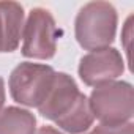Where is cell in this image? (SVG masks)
I'll return each mask as SVG.
<instances>
[{
    "instance_id": "cell-1",
    "label": "cell",
    "mask_w": 134,
    "mask_h": 134,
    "mask_svg": "<svg viewBox=\"0 0 134 134\" xmlns=\"http://www.w3.org/2000/svg\"><path fill=\"white\" fill-rule=\"evenodd\" d=\"M36 109L68 134H84L95 121L87 95L79 90L74 77L60 71H55L52 87Z\"/></svg>"
},
{
    "instance_id": "cell-2",
    "label": "cell",
    "mask_w": 134,
    "mask_h": 134,
    "mask_svg": "<svg viewBox=\"0 0 134 134\" xmlns=\"http://www.w3.org/2000/svg\"><path fill=\"white\" fill-rule=\"evenodd\" d=\"M118 14L109 2L85 3L74 19V36L85 51L110 47L117 35Z\"/></svg>"
},
{
    "instance_id": "cell-3",
    "label": "cell",
    "mask_w": 134,
    "mask_h": 134,
    "mask_svg": "<svg viewBox=\"0 0 134 134\" xmlns=\"http://www.w3.org/2000/svg\"><path fill=\"white\" fill-rule=\"evenodd\" d=\"M88 106L101 125H125L134 115V88L126 81H112L98 85L88 96Z\"/></svg>"
},
{
    "instance_id": "cell-4",
    "label": "cell",
    "mask_w": 134,
    "mask_h": 134,
    "mask_svg": "<svg viewBox=\"0 0 134 134\" xmlns=\"http://www.w3.org/2000/svg\"><path fill=\"white\" fill-rule=\"evenodd\" d=\"M55 77V70L44 63L22 62L11 71L8 79L10 95L14 103L38 107L47 96Z\"/></svg>"
},
{
    "instance_id": "cell-5",
    "label": "cell",
    "mask_w": 134,
    "mask_h": 134,
    "mask_svg": "<svg viewBox=\"0 0 134 134\" xmlns=\"http://www.w3.org/2000/svg\"><path fill=\"white\" fill-rule=\"evenodd\" d=\"M21 54L25 58L51 60L57 52V24L49 10L32 8L22 29Z\"/></svg>"
},
{
    "instance_id": "cell-6",
    "label": "cell",
    "mask_w": 134,
    "mask_h": 134,
    "mask_svg": "<svg viewBox=\"0 0 134 134\" xmlns=\"http://www.w3.org/2000/svg\"><path fill=\"white\" fill-rule=\"evenodd\" d=\"M125 71V60L115 47H104L85 54L79 62V77L88 87L117 81Z\"/></svg>"
},
{
    "instance_id": "cell-7",
    "label": "cell",
    "mask_w": 134,
    "mask_h": 134,
    "mask_svg": "<svg viewBox=\"0 0 134 134\" xmlns=\"http://www.w3.org/2000/svg\"><path fill=\"white\" fill-rule=\"evenodd\" d=\"M25 22L24 7L18 2H0V54L14 52L19 47Z\"/></svg>"
},
{
    "instance_id": "cell-8",
    "label": "cell",
    "mask_w": 134,
    "mask_h": 134,
    "mask_svg": "<svg viewBox=\"0 0 134 134\" xmlns=\"http://www.w3.org/2000/svg\"><path fill=\"white\" fill-rule=\"evenodd\" d=\"M36 117L22 107L10 106L0 112V134H35Z\"/></svg>"
},
{
    "instance_id": "cell-9",
    "label": "cell",
    "mask_w": 134,
    "mask_h": 134,
    "mask_svg": "<svg viewBox=\"0 0 134 134\" xmlns=\"http://www.w3.org/2000/svg\"><path fill=\"white\" fill-rule=\"evenodd\" d=\"M93 129H95L96 134H134V125H132V121H128V123L118 125V126L98 125Z\"/></svg>"
},
{
    "instance_id": "cell-10",
    "label": "cell",
    "mask_w": 134,
    "mask_h": 134,
    "mask_svg": "<svg viewBox=\"0 0 134 134\" xmlns=\"http://www.w3.org/2000/svg\"><path fill=\"white\" fill-rule=\"evenodd\" d=\"M5 99H7V92H5V81L3 77L0 76V112L3 110L5 106Z\"/></svg>"
},
{
    "instance_id": "cell-11",
    "label": "cell",
    "mask_w": 134,
    "mask_h": 134,
    "mask_svg": "<svg viewBox=\"0 0 134 134\" xmlns=\"http://www.w3.org/2000/svg\"><path fill=\"white\" fill-rule=\"evenodd\" d=\"M35 134H63V132L54 126H41Z\"/></svg>"
},
{
    "instance_id": "cell-12",
    "label": "cell",
    "mask_w": 134,
    "mask_h": 134,
    "mask_svg": "<svg viewBox=\"0 0 134 134\" xmlns=\"http://www.w3.org/2000/svg\"><path fill=\"white\" fill-rule=\"evenodd\" d=\"M84 134H96V132H95V131H93V129H92V131H90V132H84Z\"/></svg>"
}]
</instances>
